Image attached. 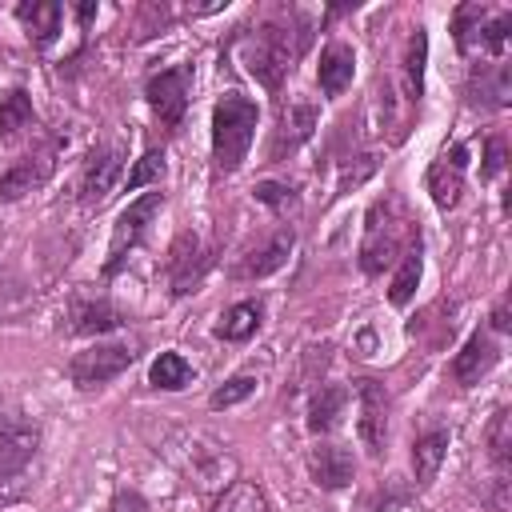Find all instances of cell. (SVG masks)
Instances as JSON below:
<instances>
[{"label":"cell","instance_id":"obj_25","mask_svg":"<svg viewBox=\"0 0 512 512\" xmlns=\"http://www.w3.org/2000/svg\"><path fill=\"white\" fill-rule=\"evenodd\" d=\"M344 400H348V392H344L340 384H320V388H316V396H312V404H308V428H312L316 436H320V432H328V428L336 424V416H340Z\"/></svg>","mask_w":512,"mask_h":512},{"label":"cell","instance_id":"obj_5","mask_svg":"<svg viewBox=\"0 0 512 512\" xmlns=\"http://www.w3.org/2000/svg\"><path fill=\"white\" fill-rule=\"evenodd\" d=\"M160 204H164V192L156 188V192H144L140 200H132L120 216H116V228H112V244H108V272H120V264H124V256L144 240V232H148V224H152V216L160 212Z\"/></svg>","mask_w":512,"mask_h":512},{"label":"cell","instance_id":"obj_1","mask_svg":"<svg viewBox=\"0 0 512 512\" xmlns=\"http://www.w3.org/2000/svg\"><path fill=\"white\" fill-rule=\"evenodd\" d=\"M256 124H260V108L248 96L228 92L216 100V108H212V156H216L220 172H236L244 164L252 136H256Z\"/></svg>","mask_w":512,"mask_h":512},{"label":"cell","instance_id":"obj_8","mask_svg":"<svg viewBox=\"0 0 512 512\" xmlns=\"http://www.w3.org/2000/svg\"><path fill=\"white\" fill-rule=\"evenodd\" d=\"M356 404H360L356 432H360L364 448L372 456H380L384 440H388V392L376 380H356Z\"/></svg>","mask_w":512,"mask_h":512},{"label":"cell","instance_id":"obj_4","mask_svg":"<svg viewBox=\"0 0 512 512\" xmlns=\"http://www.w3.org/2000/svg\"><path fill=\"white\" fill-rule=\"evenodd\" d=\"M288 36H292L288 24H264L260 36H256V44H252V52H248V72L264 88H280V80L288 76L292 60L300 52V44H288Z\"/></svg>","mask_w":512,"mask_h":512},{"label":"cell","instance_id":"obj_31","mask_svg":"<svg viewBox=\"0 0 512 512\" xmlns=\"http://www.w3.org/2000/svg\"><path fill=\"white\" fill-rule=\"evenodd\" d=\"M256 384H260L256 376H248V372H240V376H232L228 384H220V388L212 392V400H208V404H212V408H232V404H240V400H248V396L256 392Z\"/></svg>","mask_w":512,"mask_h":512},{"label":"cell","instance_id":"obj_14","mask_svg":"<svg viewBox=\"0 0 512 512\" xmlns=\"http://www.w3.org/2000/svg\"><path fill=\"white\" fill-rule=\"evenodd\" d=\"M292 244H296V236H292V228H280L264 248H252L244 260H240V268H236V276L240 280H256V276H268V272H276V268H284V260H288V252H292Z\"/></svg>","mask_w":512,"mask_h":512},{"label":"cell","instance_id":"obj_12","mask_svg":"<svg viewBox=\"0 0 512 512\" xmlns=\"http://www.w3.org/2000/svg\"><path fill=\"white\" fill-rule=\"evenodd\" d=\"M308 472H312V480L324 492H336V488H348L352 484L356 464H352V452L348 448H340V444H316L308 452Z\"/></svg>","mask_w":512,"mask_h":512},{"label":"cell","instance_id":"obj_33","mask_svg":"<svg viewBox=\"0 0 512 512\" xmlns=\"http://www.w3.org/2000/svg\"><path fill=\"white\" fill-rule=\"evenodd\" d=\"M160 176H164V152H144V160L128 176V188H144L148 180H160Z\"/></svg>","mask_w":512,"mask_h":512},{"label":"cell","instance_id":"obj_15","mask_svg":"<svg viewBox=\"0 0 512 512\" xmlns=\"http://www.w3.org/2000/svg\"><path fill=\"white\" fill-rule=\"evenodd\" d=\"M52 172V148H44L40 156H24L20 164H12L0 176V200H20L24 192H32L36 184H44V176Z\"/></svg>","mask_w":512,"mask_h":512},{"label":"cell","instance_id":"obj_32","mask_svg":"<svg viewBox=\"0 0 512 512\" xmlns=\"http://www.w3.org/2000/svg\"><path fill=\"white\" fill-rule=\"evenodd\" d=\"M252 192H256V200L268 204L272 212H288V208H296V192H292L288 184H280V180H260Z\"/></svg>","mask_w":512,"mask_h":512},{"label":"cell","instance_id":"obj_18","mask_svg":"<svg viewBox=\"0 0 512 512\" xmlns=\"http://www.w3.org/2000/svg\"><path fill=\"white\" fill-rule=\"evenodd\" d=\"M60 16H64V8H60L56 0H32V4H20V8H16V20L24 24V32H28L32 44H48V40H56V32H60Z\"/></svg>","mask_w":512,"mask_h":512},{"label":"cell","instance_id":"obj_26","mask_svg":"<svg viewBox=\"0 0 512 512\" xmlns=\"http://www.w3.org/2000/svg\"><path fill=\"white\" fill-rule=\"evenodd\" d=\"M424 56H428V36L416 24L412 36H408V48H404V92H408V100H420V92H424Z\"/></svg>","mask_w":512,"mask_h":512},{"label":"cell","instance_id":"obj_2","mask_svg":"<svg viewBox=\"0 0 512 512\" xmlns=\"http://www.w3.org/2000/svg\"><path fill=\"white\" fill-rule=\"evenodd\" d=\"M40 428L24 416H0V504L24 492V472L36 460Z\"/></svg>","mask_w":512,"mask_h":512},{"label":"cell","instance_id":"obj_20","mask_svg":"<svg viewBox=\"0 0 512 512\" xmlns=\"http://www.w3.org/2000/svg\"><path fill=\"white\" fill-rule=\"evenodd\" d=\"M508 68L504 64H480L472 72V84H468V96L472 104H492V108H504L508 104Z\"/></svg>","mask_w":512,"mask_h":512},{"label":"cell","instance_id":"obj_11","mask_svg":"<svg viewBox=\"0 0 512 512\" xmlns=\"http://www.w3.org/2000/svg\"><path fill=\"white\" fill-rule=\"evenodd\" d=\"M120 168H124V156L120 148H104V152H92V160L84 164V176H80V204H100L108 200V192L116 188L120 180Z\"/></svg>","mask_w":512,"mask_h":512},{"label":"cell","instance_id":"obj_30","mask_svg":"<svg viewBox=\"0 0 512 512\" xmlns=\"http://www.w3.org/2000/svg\"><path fill=\"white\" fill-rule=\"evenodd\" d=\"M312 128H316V112H312V108L300 104V108L284 112V120H280V144H276V148H284V140H288V148L300 144V140H308Z\"/></svg>","mask_w":512,"mask_h":512},{"label":"cell","instance_id":"obj_21","mask_svg":"<svg viewBox=\"0 0 512 512\" xmlns=\"http://www.w3.org/2000/svg\"><path fill=\"white\" fill-rule=\"evenodd\" d=\"M444 452H448V432L444 428H432L416 440L412 448V472H416V484H432L440 464H444Z\"/></svg>","mask_w":512,"mask_h":512},{"label":"cell","instance_id":"obj_9","mask_svg":"<svg viewBox=\"0 0 512 512\" xmlns=\"http://www.w3.org/2000/svg\"><path fill=\"white\" fill-rule=\"evenodd\" d=\"M464 168H468V148L464 144H452L432 168H428V192L436 200V208H456L460 204V192H464Z\"/></svg>","mask_w":512,"mask_h":512},{"label":"cell","instance_id":"obj_34","mask_svg":"<svg viewBox=\"0 0 512 512\" xmlns=\"http://www.w3.org/2000/svg\"><path fill=\"white\" fill-rule=\"evenodd\" d=\"M500 168H504V140L492 136L488 140V152H484V176H496Z\"/></svg>","mask_w":512,"mask_h":512},{"label":"cell","instance_id":"obj_19","mask_svg":"<svg viewBox=\"0 0 512 512\" xmlns=\"http://www.w3.org/2000/svg\"><path fill=\"white\" fill-rule=\"evenodd\" d=\"M68 320H72L68 328H72L76 336H96V332L116 328V324H120V312H116L108 300H72Z\"/></svg>","mask_w":512,"mask_h":512},{"label":"cell","instance_id":"obj_13","mask_svg":"<svg viewBox=\"0 0 512 512\" xmlns=\"http://www.w3.org/2000/svg\"><path fill=\"white\" fill-rule=\"evenodd\" d=\"M496 344L484 336V332H472L468 336V344L456 352V360H452V376H456V384H464V388H472V384H480V376H488L492 372V364H496Z\"/></svg>","mask_w":512,"mask_h":512},{"label":"cell","instance_id":"obj_23","mask_svg":"<svg viewBox=\"0 0 512 512\" xmlns=\"http://www.w3.org/2000/svg\"><path fill=\"white\" fill-rule=\"evenodd\" d=\"M148 384L152 388H164V392H180L192 384V364L180 356V352H160L148 368Z\"/></svg>","mask_w":512,"mask_h":512},{"label":"cell","instance_id":"obj_7","mask_svg":"<svg viewBox=\"0 0 512 512\" xmlns=\"http://www.w3.org/2000/svg\"><path fill=\"white\" fill-rule=\"evenodd\" d=\"M188 88H192V68L180 64V68H164L156 72L148 84H144V96H148V108L156 112V120L164 128H176L188 112Z\"/></svg>","mask_w":512,"mask_h":512},{"label":"cell","instance_id":"obj_22","mask_svg":"<svg viewBox=\"0 0 512 512\" xmlns=\"http://www.w3.org/2000/svg\"><path fill=\"white\" fill-rule=\"evenodd\" d=\"M36 124V112H32V96L24 88H8L0 96V140H12L20 136L24 128Z\"/></svg>","mask_w":512,"mask_h":512},{"label":"cell","instance_id":"obj_28","mask_svg":"<svg viewBox=\"0 0 512 512\" xmlns=\"http://www.w3.org/2000/svg\"><path fill=\"white\" fill-rule=\"evenodd\" d=\"M212 512H268V504H264V492L256 484L236 480V484H228L220 492V500L212 504Z\"/></svg>","mask_w":512,"mask_h":512},{"label":"cell","instance_id":"obj_16","mask_svg":"<svg viewBox=\"0 0 512 512\" xmlns=\"http://www.w3.org/2000/svg\"><path fill=\"white\" fill-rule=\"evenodd\" d=\"M352 72H356V56L348 44H328L320 52V68H316V80H320V92L324 96H340L348 84H352Z\"/></svg>","mask_w":512,"mask_h":512},{"label":"cell","instance_id":"obj_6","mask_svg":"<svg viewBox=\"0 0 512 512\" xmlns=\"http://www.w3.org/2000/svg\"><path fill=\"white\" fill-rule=\"evenodd\" d=\"M132 356L136 352L128 344H92L68 360V376L76 388H100V384L116 380L132 364Z\"/></svg>","mask_w":512,"mask_h":512},{"label":"cell","instance_id":"obj_10","mask_svg":"<svg viewBox=\"0 0 512 512\" xmlns=\"http://www.w3.org/2000/svg\"><path fill=\"white\" fill-rule=\"evenodd\" d=\"M204 268H208V256H204L200 240H196L192 232H184V236L172 244V256H168V280H172V292H176V296L196 292Z\"/></svg>","mask_w":512,"mask_h":512},{"label":"cell","instance_id":"obj_17","mask_svg":"<svg viewBox=\"0 0 512 512\" xmlns=\"http://www.w3.org/2000/svg\"><path fill=\"white\" fill-rule=\"evenodd\" d=\"M396 248H400L396 224H388V220H384V228H380V224H376V216L368 212V236H364V248H360V268H364L368 276L384 272V264L396 256Z\"/></svg>","mask_w":512,"mask_h":512},{"label":"cell","instance_id":"obj_3","mask_svg":"<svg viewBox=\"0 0 512 512\" xmlns=\"http://www.w3.org/2000/svg\"><path fill=\"white\" fill-rule=\"evenodd\" d=\"M452 28H456V44H460V52L480 48L484 56H500V52L508 48L512 12H496V16L488 20V8H480V4H464V8H456Z\"/></svg>","mask_w":512,"mask_h":512},{"label":"cell","instance_id":"obj_35","mask_svg":"<svg viewBox=\"0 0 512 512\" xmlns=\"http://www.w3.org/2000/svg\"><path fill=\"white\" fill-rule=\"evenodd\" d=\"M492 328H496V332H508V300L496 304V312H492Z\"/></svg>","mask_w":512,"mask_h":512},{"label":"cell","instance_id":"obj_29","mask_svg":"<svg viewBox=\"0 0 512 512\" xmlns=\"http://www.w3.org/2000/svg\"><path fill=\"white\" fill-rule=\"evenodd\" d=\"M416 284H420V252L412 248V252H404V264H400V272L392 276V288H388V300H392L396 308H404V304L412 300V292H416Z\"/></svg>","mask_w":512,"mask_h":512},{"label":"cell","instance_id":"obj_27","mask_svg":"<svg viewBox=\"0 0 512 512\" xmlns=\"http://www.w3.org/2000/svg\"><path fill=\"white\" fill-rule=\"evenodd\" d=\"M484 444H488V460H492L496 472L504 476V468H508V460H512V412H508V408H500V412L492 416V424H488V432H484Z\"/></svg>","mask_w":512,"mask_h":512},{"label":"cell","instance_id":"obj_24","mask_svg":"<svg viewBox=\"0 0 512 512\" xmlns=\"http://www.w3.org/2000/svg\"><path fill=\"white\" fill-rule=\"evenodd\" d=\"M256 328H260V304H252V300H240V304H232L220 320H216V336L220 340H248V336H256Z\"/></svg>","mask_w":512,"mask_h":512}]
</instances>
